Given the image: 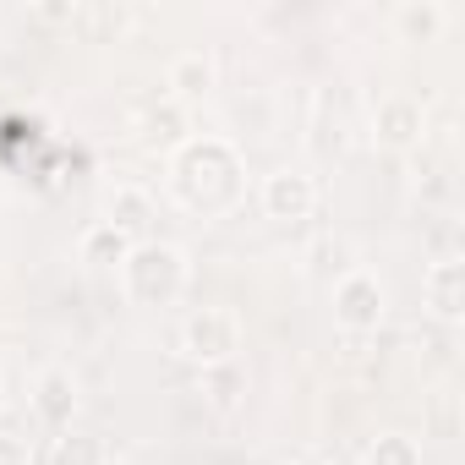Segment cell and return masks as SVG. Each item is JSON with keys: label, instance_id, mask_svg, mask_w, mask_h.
I'll use <instances>...</instances> for the list:
<instances>
[{"label": "cell", "instance_id": "obj_6", "mask_svg": "<svg viewBox=\"0 0 465 465\" xmlns=\"http://www.w3.org/2000/svg\"><path fill=\"white\" fill-rule=\"evenodd\" d=\"M367 132H372V143H378L383 153H411V148L421 143V104H416L411 94H383V99L372 104Z\"/></svg>", "mask_w": 465, "mask_h": 465}, {"label": "cell", "instance_id": "obj_2", "mask_svg": "<svg viewBox=\"0 0 465 465\" xmlns=\"http://www.w3.org/2000/svg\"><path fill=\"white\" fill-rule=\"evenodd\" d=\"M121 291L132 307H148V312L175 307L186 291V252L175 242H153V236L137 242L121 263Z\"/></svg>", "mask_w": 465, "mask_h": 465}, {"label": "cell", "instance_id": "obj_8", "mask_svg": "<svg viewBox=\"0 0 465 465\" xmlns=\"http://www.w3.org/2000/svg\"><path fill=\"white\" fill-rule=\"evenodd\" d=\"M421 291H427V307H432V318L438 323H460L465 318V263L449 252V258H438L432 269H427V280H421Z\"/></svg>", "mask_w": 465, "mask_h": 465}, {"label": "cell", "instance_id": "obj_11", "mask_svg": "<svg viewBox=\"0 0 465 465\" xmlns=\"http://www.w3.org/2000/svg\"><path fill=\"white\" fill-rule=\"evenodd\" d=\"M132 247H137V242H126L115 224H104V219H99V224H88V230H83V242H77V258H83L88 269H99V274H104V269H121Z\"/></svg>", "mask_w": 465, "mask_h": 465}, {"label": "cell", "instance_id": "obj_4", "mask_svg": "<svg viewBox=\"0 0 465 465\" xmlns=\"http://www.w3.org/2000/svg\"><path fill=\"white\" fill-rule=\"evenodd\" d=\"M383 312H389L383 285L367 269H345L340 285H334V329L340 334H378Z\"/></svg>", "mask_w": 465, "mask_h": 465}, {"label": "cell", "instance_id": "obj_5", "mask_svg": "<svg viewBox=\"0 0 465 465\" xmlns=\"http://www.w3.org/2000/svg\"><path fill=\"white\" fill-rule=\"evenodd\" d=\"M258 203H263V213L274 219V224H302V219H312V208H318V181L307 175V170H274V175H263V192H258Z\"/></svg>", "mask_w": 465, "mask_h": 465}, {"label": "cell", "instance_id": "obj_13", "mask_svg": "<svg viewBox=\"0 0 465 465\" xmlns=\"http://www.w3.org/2000/svg\"><path fill=\"white\" fill-rule=\"evenodd\" d=\"M197 372H203L197 389H203V400H208L213 411H236V405H242V394H247L242 361H219V367H197Z\"/></svg>", "mask_w": 465, "mask_h": 465}, {"label": "cell", "instance_id": "obj_1", "mask_svg": "<svg viewBox=\"0 0 465 465\" xmlns=\"http://www.w3.org/2000/svg\"><path fill=\"white\" fill-rule=\"evenodd\" d=\"M170 197L197 219H224L247 197V159L230 137H181L170 153Z\"/></svg>", "mask_w": 465, "mask_h": 465}, {"label": "cell", "instance_id": "obj_15", "mask_svg": "<svg viewBox=\"0 0 465 465\" xmlns=\"http://www.w3.org/2000/svg\"><path fill=\"white\" fill-rule=\"evenodd\" d=\"M394 28L405 45H432L443 34V6L438 0H405V6L394 12Z\"/></svg>", "mask_w": 465, "mask_h": 465}, {"label": "cell", "instance_id": "obj_19", "mask_svg": "<svg viewBox=\"0 0 465 465\" xmlns=\"http://www.w3.org/2000/svg\"><path fill=\"white\" fill-rule=\"evenodd\" d=\"M45 23H77V6H39Z\"/></svg>", "mask_w": 465, "mask_h": 465}, {"label": "cell", "instance_id": "obj_9", "mask_svg": "<svg viewBox=\"0 0 465 465\" xmlns=\"http://www.w3.org/2000/svg\"><path fill=\"white\" fill-rule=\"evenodd\" d=\"M104 224H115L126 242H148V224H153V197L143 186H115L104 197Z\"/></svg>", "mask_w": 465, "mask_h": 465}, {"label": "cell", "instance_id": "obj_18", "mask_svg": "<svg viewBox=\"0 0 465 465\" xmlns=\"http://www.w3.org/2000/svg\"><path fill=\"white\" fill-rule=\"evenodd\" d=\"M0 465H28V443L17 432H0Z\"/></svg>", "mask_w": 465, "mask_h": 465}, {"label": "cell", "instance_id": "obj_17", "mask_svg": "<svg viewBox=\"0 0 465 465\" xmlns=\"http://www.w3.org/2000/svg\"><path fill=\"white\" fill-rule=\"evenodd\" d=\"M137 132H143L148 143H181V110H175V99H170V104H148V110L137 115Z\"/></svg>", "mask_w": 465, "mask_h": 465}, {"label": "cell", "instance_id": "obj_20", "mask_svg": "<svg viewBox=\"0 0 465 465\" xmlns=\"http://www.w3.org/2000/svg\"><path fill=\"white\" fill-rule=\"evenodd\" d=\"M285 465H334V460H329V454H318V449H302V454H291Z\"/></svg>", "mask_w": 465, "mask_h": 465}, {"label": "cell", "instance_id": "obj_12", "mask_svg": "<svg viewBox=\"0 0 465 465\" xmlns=\"http://www.w3.org/2000/svg\"><path fill=\"white\" fill-rule=\"evenodd\" d=\"M39 465H110V454H104V438L66 427V432H55V438L45 443Z\"/></svg>", "mask_w": 465, "mask_h": 465}, {"label": "cell", "instance_id": "obj_3", "mask_svg": "<svg viewBox=\"0 0 465 465\" xmlns=\"http://www.w3.org/2000/svg\"><path fill=\"white\" fill-rule=\"evenodd\" d=\"M175 351H181L192 367L236 361V351H242V318L230 312V307H192V312L181 318Z\"/></svg>", "mask_w": 465, "mask_h": 465}, {"label": "cell", "instance_id": "obj_7", "mask_svg": "<svg viewBox=\"0 0 465 465\" xmlns=\"http://www.w3.org/2000/svg\"><path fill=\"white\" fill-rule=\"evenodd\" d=\"M77 378L66 372V367H45L39 378H34V416H39V427L55 438V432H66L72 421H77Z\"/></svg>", "mask_w": 465, "mask_h": 465}, {"label": "cell", "instance_id": "obj_14", "mask_svg": "<svg viewBox=\"0 0 465 465\" xmlns=\"http://www.w3.org/2000/svg\"><path fill=\"white\" fill-rule=\"evenodd\" d=\"M345 132H351V121H345V110L334 104V94L323 88V94L312 99V148H318L323 159H334V153H345Z\"/></svg>", "mask_w": 465, "mask_h": 465}, {"label": "cell", "instance_id": "obj_16", "mask_svg": "<svg viewBox=\"0 0 465 465\" xmlns=\"http://www.w3.org/2000/svg\"><path fill=\"white\" fill-rule=\"evenodd\" d=\"M361 465H421V443L405 432H378V438H367Z\"/></svg>", "mask_w": 465, "mask_h": 465}, {"label": "cell", "instance_id": "obj_10", "mask_svg": "<svg viewBox=\"0 0 465 465\" xmlns=\"http://www.w3.org/2000/svg\"><path fill=\"white\" fill-rule=\"evenodd\" d=\"M170 94H175V104L208 99V94H213V55H208V50H181V55L170 61Z\"/></svg>", "mask_w": 465, "mask_h": 465}]
</instances>
